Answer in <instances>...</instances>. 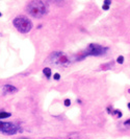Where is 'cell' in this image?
<instances>
[{
    "mask_svg": "<svg viewBox=\"0 0 130 139\" xmlns=\"http://www.w3.org/2000/svg\"><path fill=\"white\" fill-rule=\"evenodd\" d=\"M113 63L115 62H109V63H107V64H104V65H102V69H104V70H105V69H109L110 67H112L113 66Z\"/></svg>",
    "mask_w": 130,
    "mask_h": 139,
    "instance_id": "10",
    "label": "cell"
},
{
    "mask_svg": "<svg viewBox=\"0 0 130 139\" xmlns=\"http://www.w3.org/2000/svg\"><path fill=\"white\" fill-rule=\"evenodd\" d=\"M117 62H118L119 64H123V63H124V56H123V55H119L118 59H117Z\"/></svg>",
    "mask_w": 130,
    "mask_h": 139,
    "instance_id": "12",
    "label": "cell"
},
{
    "mask_svg": "<svg viewBox=\"0 0 130 139\" xmlns=\"http://www.w3.org/2000/svg\"><path fill=\"white\" fill-rule=\"evenodd\" d=\"M2 90H3L4 94H10V93H16V92H18V89L10 84H5L2 88Z\"/></svg>",
    "mask_w": 130,
    "mask_h": 139,
    "instance_id": "6",
    "label": "cell"
},
{
    "mask_svg": "<svg viewBox=\"0 0 130 139\" xmlns=\"http://www.w3.org/2000/svg\"><path fill=\"white\" fill-rule=\"evenodd\" d=\"M49 6L48 3L41 0H34L26 5V11L35 18H43L48 14Z\"/></svg>",
    "mask_w": 130,
    "mask_h": 139,
    "instance_id": "1",
    "label": "cell"
},
{
    "mask_svg": "<svg viewBox=\"0 0 130 139\" xmlns=\"http://www.w3.org/2000/svg\"><path fill=\"white\" fill-rule=\"evenodd\" d=\"M53 78L55 79V80H58V79L60 78V74H59V73H55V74L53 75Z\"/></svg>",
    "mask_w": 130,
    "mask_h": 139,
    "instance_id": "14",
    "label": "cell"
},
{
    "mask_svg": "<svg viewBox=\"0 0 130 139\" xmlns=\"http://www.w3.org/2000/svg\"><path fill=\"white\" fill-rule=\"evenodd\" d=\"M43 73H44L48 78L52 75V74H51V69H50V68H48V67H46V68L43 69Z\"/></svg>",
    "mask_w": 130,
    "mask_h": 139,
    "instance_id": "9",
    "label": "cell"
},
{
    "mask_svg": "<svg viewBox=\"0 0 130 139\" xmlns=\"http://www.w3.org/2000/svg\"><path fill=\"white\" fill-rule=\"evenodd\" d=\"M0 17H1V13H0Z\"/></svg>",
    "mask_w": 130,
    "mask_h": 139,
    "instance_id": "17",
    "label": "cell"
},
{
    "mask_svg": "<svg viewBox=\"0 0 130 139\" xmlns=\"http://www.w3.org/2000/svg\"><path fill=\"white\" fill-rule=\"evenodd\" d=\"M49 62L53 65L61 67H67L71 64L70 57L61 51H54L53 53H51V55L49 56Z\"/></svg>",
    "mask_w": 130,
    "mask_h": 139,
    "instance_id": "4",
    "label": "cell"
},
{
    "mask_svg": "<svg viewBox=\"0 0 130 139\" xmlns=\"http://www.w3.org/2000/svg\"><path fill=\"white\" fill-rule=\"evenodd\" d=\"M128 108H129V109H130V102H129V103H128Z\"/></svg>",
    "mask_w": 130,
    "mask_h": 139,
    "instance_id": "15",
    "label": "cell"
},
{
    "mask_svg": "<svg viewBox=\"0 0 130 139\" xmlns=\"http://www.w3.org/2000/svg\"><path fill=\"white\" fill-rule=\"evenodd\" d=\"M13 24L21 33H27L32 29V22L25 16H17L13 20Z\"/></svg>",
    "mask_w": 130,
    "mask_h": 139,
    "instance_id": "2",
    "label": "cell"
},
{
    "mask_svg": "<svg viewBox=\"0 0 130 139\" xmlns=\"http://www.w3.org/2000/svg\"><path fill=\"white\" fill-rule=\"evenodd\" d=\"M10 116H12V114L8 112H0V119H4V118L10 117Z\"/></svg>",
    "mask_w": 130,
    "mask_h": 139,
    "instance_id": "7",
    "label": "cell"
},
{
    "mask_svg": "<svg viewBox=\"0 0 130 139\" xmlns=\"http://www.w3.org/2000/svg\"><path fill=\"white\" fill-rule=\"evenodd\" d=\"M110 4H111V1H110V0H106V1L103 2L102 8H103L104 10H107L108 8H109V5H110Z\"/></svg>",
    "mask_w": 130,
    "mask_h": 139,
    "instance_id": "8",
    "label": "cell"
},
{
    "mask_svg": "<svg viewBox=\"0 0 130 139\" xmlns=\"http://www.w3.org/2000/svg\"><path fill=\"white\" fill-rule=\"evenodd\" d=\"M19 130V126L13 122L0 121V132H2L5 135H15L18 133Z\"/></svg>",
    "mask_w": 130,
    "mask_h": 139,
    "instance_id": "5",
    "label": "cell"
},
{
    "mask_svg": "<svg viewBox=\"0 0 130 139\" xmlns=\"http://www.w3.org/2000/svg\"><path fill=\"white\" fill-rule=\"evenodd\" d=\"M108 50L107 47H103V46L99 45V44H90L88 47H86L85 50H83L80 55H79V59L78 60H83L85 56H98V55H102L104 54L106 51Z\"/></svg>",
    "mask_w": 130,
    "mask_h": 139,
    "instance_id": "3",
    "label": "cell"
},
{
    "mask_svg": "<svg viewBox=\"0 0 130 139\" xmlns=\"http://www.w3.org/2000/svg\"><path fill=\"white\" fill-rule=\"evenodd\" d=\"M110 113H111L112 115H115V116H117V117H121V116H122V112L119 111V110H113V111H111Z\"/></svg>",
    "mask_w": 130,
    "mask_h": 139,
    "instance_id": "11",
    "label": "cell"
},
{
    "mask_svg": "<svg viewBox=\"0 0 130 139\" xmlns=\"http://www.w3.org/2000/svg\"><path fill=\"white\" fill-rule=\"evenodd\" d=\"M128 93H129V94H130V89H128Z\"/></svg>",
    "mask_w": 130,
    "mask_h": 139,
    "instance_id": "16",
    "label": "cell"
},
{
    "mask_svg": "<svg viewBox=\"0 0 130 139\" xmlns=\"http://www.w3.org/2000/svg\"><path fill=\"white\" fill-rule=\"evenodd\" d=\"M64 106H66V107H69L70 105H71V100L70 99H64Z\"/></svg>",
    "mask_w": 130,
    "mask_h": 139,
    "instance_id": "13",
    "label": "cell"
}]
</instances>
